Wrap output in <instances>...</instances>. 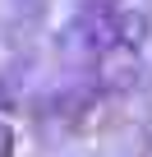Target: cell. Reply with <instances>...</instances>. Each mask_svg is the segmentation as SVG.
I'll use <instances>...</instances> for the list:
<instances>
[{"mask_svg":"<svg viewBox=\"0 0 152 157\" xmlns=\"http://www.w3.org/2000/svg\"><path fill=\"white\" fill-rule=\"evenodd\" d=\"M14 148H19V139H14V129L0 120V157H14Z\"/></svg>","mask_w":152,"mask_h":157,"instance_id":"cell-1","label":"cell"}]
</instances>
